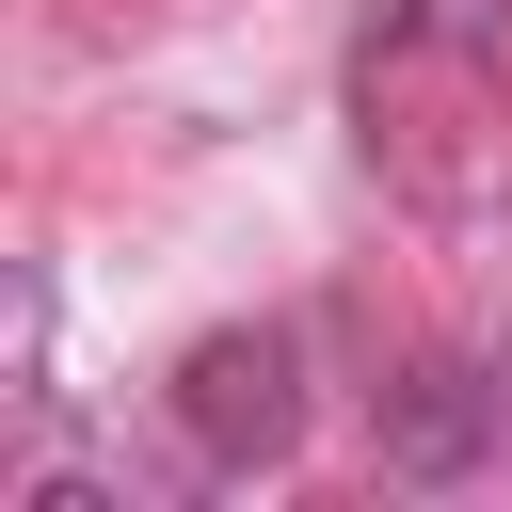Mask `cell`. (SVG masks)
<instances>
[{
	"mask_svg": "<svg viewBox=\"0 0 512 512\" xmlns=\"http://www.w3.org/2000/svg\"><path fill=\"white\" fill-rule=\"evenodd\" d=\"M480 448H512L496 368H480V352H416V368L384 384V464H400V480H464Z\"/></svg>",
	"mask_w": 512,
	"mask_h": 512,
	"instance_id": "cell-2",
	"label": "cell"
},
{
	"mask_svg": "<svg viewBox=\"0 0 512 512\" xmlns=\"http://www.w3.org/2000/svg\"><path fill=\"white\" fill-rule=\"evenodd\" d=\"M160 416H176L192 480H256V464H288V448H304V336H288V320H224V336H192L176 384H160Z\"/></svg>",
	"mask_w": 512,
	"mask_h": 512,
	"instance_id": "cell-1",
	"label": "cell"
},
{
	"mask_svg": "<svg viewBox=\"0 0 512 512\" xmlns=\"http://www.w3.org/2000/svg\"><path fill=\"white\" fill-rule=\"evenodd\" d=\"M480 368H496V416H512V336H496V352H480Z\"/></svg>",
	"mask_w": 512,
	"mask_h": 512,
	"instance_id": "cell-3",
	"label": "cell"
}]
</instances>
